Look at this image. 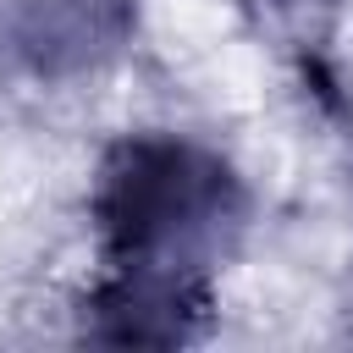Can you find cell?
<instances>
[{
  "instance_id": "1",
  "label": "cell",
  "mask_w": 353,
  "mask_h": 353,
  "mask_svg": "<svg viewBox=\"0 0 353 353\" xmlns=\"http://www.w3.org/2000/svg\"><path fill=\"white\" fill-rule=\"evenodd\" d=\"M226 215V171L171 149L138 143L105 188V226L132 270H171V254L204 243Z\"/></svg>"
},
{
  "instance_id": "2",
  "label": "cell",
  "mask_w": 353,
  "mask_h": 353,
  "mask_svg": "<svg viewBox=\"0 0 353 353\" xmlns=\"http://www.w3.org/2000/svg\"><path fill=\"white\" fill-rule=\"evenodd\" d=\"M121 17L127 0H33L22 17V44L39 66H77L121 33Z\"/></svg>"
}]
</instances>
